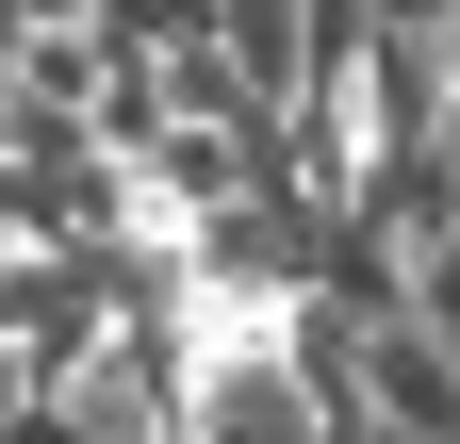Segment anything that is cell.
<instances>
[{"label": "cell", "mask_w": 460, "mask_h": 444, "mask_svg": "<svg viewBox=\"0 0 460 444\" xmlns=\"http://www.w3.org/2000/svg\"><path fill=\"white\" fill-rule=\"evenodd\" d=\"M460 17V0H378V33H444Z\"/></svg>", "instance_id": "cell-4"}, {"label": "cell", "mask_w": 460, "mask_h": 444, "mask_svg": "<svg viewBox=\"0 0 460 444\" xmlns=\"http://www.w3.org/2000/svg\"><path fill=\"white\" fill-rule=\"evenodd\" d=\"M411 313L460 346V231H428V247H411Z\"/></svg>", "instance_id": "cell-3"}, {"label": "cell", "mask_w": 460, "mask_h": 444, "mask_svg": "<svg viewBox=\"0 0 460 444\" xmlns=\"http://www.w3.org/2000/svg\"><path fill=\"white\" fill-rule=\"evenodd\" d=\"M362 395H378V428H394V444H460V346H444L428 313L362 329Z\"/></svg>", "instance_id": "cell-1"}, {"label": "cell", "mask_w": 460, "mask_h": 444, "mask_svg": "<svg viewBox=\"0 0 460 444\" xmlns=\"http://www.w3.org/2000/svg\"><path fill=\"white\" fill-rule=\"evenodd\" d=\"M0 444H99V412L66 395V378H33V362H0Z\"/></svg>", "instance_id": "cell-2"}, {"label": "cell", "mask_w": 460, "mask_h": 444, "mask_svg": "<svg viewBox=\"0 0 460 444\" xmlns=\"http://www.w3.org/2000/svg\"><path fill=\"white\" fill-rule=\"evenodd\" d=\"M148 444H214V428H148Z\"/></svg>", "instance_id": "cell-5"}]
</instances>
